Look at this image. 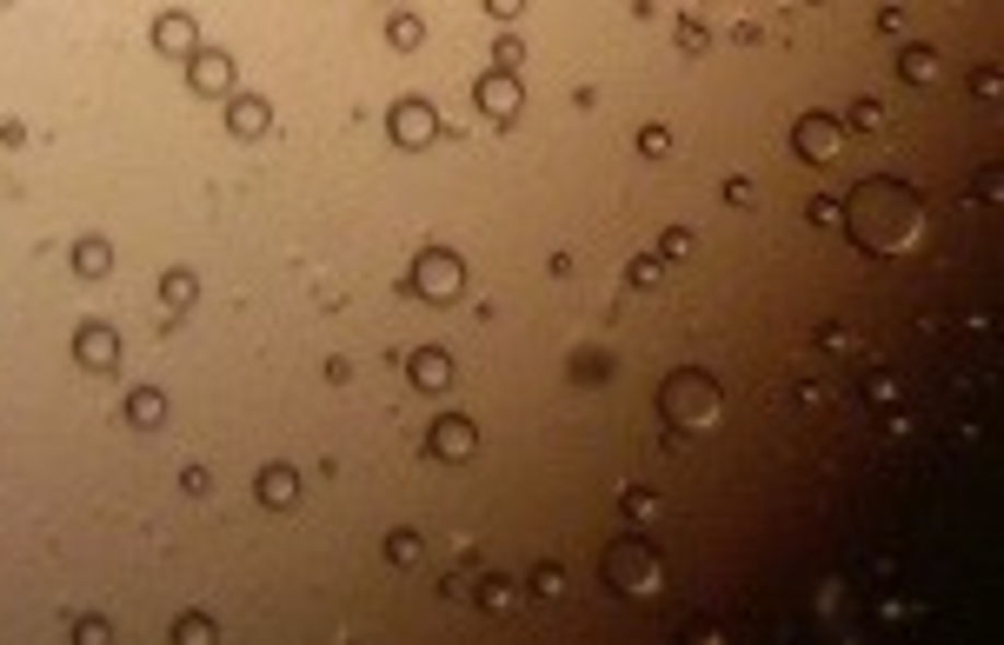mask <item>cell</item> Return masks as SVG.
<instances>
[{
  "instance_id": "4",
  "label": "cell",
  "mask_w": 1004,
  "mask_h": 645,
  "mask_svg": "<svg viewBox=\"0 0 1004 645\" xmlns=\"http://www.w3.org/2000/svg\"><path fill=\"white\" fill-rule=\"evenodd\" d=\"M386 133H393V146H427V140H440V114L427 101H399Z\"/></svg>"
},
{
  "instance_id": "25",
  "label": "cell",
  "mask_w": 1004,
  "mask_h": 645,
  "mask_svg": "<svg viewBox=\"0 0 1004 645\" xmlns=\"http://www.w3.org/2000/svg\"><path fill=\"white\" fill-rule=\"evenodd\" d=\"M559 586H565V573H559V566H539V573H533V593H546V599H552Z\"/></svg>"
},
{
  "instance_id": "20",
  "label": "cell",
  "mask_w": 1004,
  "mask_h": 645,
  "mask_svg": "<svg viewBox=\"0 0 1004 645\" xmlns=\"http://www.w3.org/2000/svg\"><path fill=\"white\" fill-rule=\"evenodd\" d=\"M513 599H519V593H513L506 579H486V586H479V606H486V612H513Z\"/></svg>"
},
{
  "instance_id": "24",
  "label": "cell",
  "mask_w": 1004,
  "mask_h": 645,
  "mask_svg": "<svg viewBox=\"0 0 1004 645\" xmlns=\"http://www.w3.org/2000/svg\"><path fill=\"white\" fill-rule=\"evenodd\" d=\"M626 273H632V286H658V280H665V267H658V260H632Z\"/></svg>"
},
{
  "instance_id": "16",
  "label": "cell",
  "mask_w": 1004,
  "mask_h": 645,
  "mask_svg": "<svg viewBox=\"0 0 1004 645\" xmlns=\"http://www.w3.org/2000/svg\"><path fill=\"white\" fill-rule=\"evenodd\" d=\"M73 267H80V273H87V280H101V273L114 267V254H107V239H80V247H73Z\"/></svg>"
},
{
  "instance_id": "9",
  "label": "cell",
  "mask_w": 1004,
  "mask_h": 645,
  "mask_svg": "<svg viewBox=\"0 0 1004 645\" xmlns=\"http://www.w3.org/2000/svg\"><path fill=\"white\" fill-rule=\"evenodd\" d=\"M472 446H479V433H472V420H440L433 426V459H472Z\"/></svg>"
},
{
  "instance_id": "7",
  "label": "cell",
  "mask_w": 1004,
  "mask_h": 645,
  "mask_svg": "<svg viewBox=\"0 0 1004 645\" xmlns=\"http://www.w3.org/2000/svg\"><path fill=\"white\" fill-rule=\"evenodd\" d=\"M73 360H80V366H94V373H107V366L120 360V340H114V327H101V319H87V327L73 333Z\"/></svg>"
},
{
  "instance_id": "10",
  "label": "cell",
  "mask_w": 1004,
  "mask_h": 645,
  "mask_svg": "<svg viewBox=\"0 0 1004 645\" xmlns=\"http://www.w3.org/2000/svg\"><path fill=\"white\" fill-rule=\"evenodd\" d=\"M226 127L240 133V140H260L273 120H267V101H254V94H240V101H226Z\"/></svg>"
},
{
  "instance_id": "27",
  "label": "cell",
  "mask_w": 1004,
  "mask_h": 645,
  "mask_svg": "<svg viewBox=\"0 0 1004 645\" xmlns=\"http://www.w3.org/2000/svg\"><path fill=\"white\" fill-rule=\"evenodd\" d=\"M519 8H526V0H486V14H499V21H513Z\"/></svg>"
},
{
  "instance_id": "26",
  "label": "cell",
  "mask_w": 1004,
  "mask_h": 645,
  "mask_svg": "<svg viewBox=\"0 0 1004 645\" xmlns=\"http://www.w3.org/2000/svg\"><path fill=\"white\" fill-rule=\"evenodd\" d=\"M174 638H213V625H207V619H180Z\"/></svg>"
},
{
  "instance_id": "8",
  "label": "cell",
  "mask_w": 1004,
  "mask_h": 645,
  "mask_svg": "<svg viewBox=\"0 0 1004 645\" xmlns=\"http://www.w3.org/2000/svg\"><path fill=\"white\" fill-rule=\"evenodd\" d=\"M187 60H194V67H187V73H194V94H226V87H233V60H226V54L207 47V54H187Z\"/></svg>"
},
{
  "instance_id": "23",
  "label": "cell",
  "mask_w": 1004,
  "mask_h": 645,
  "mask_svg": "<svg viewBox=\"0 0 1004 645\" xmlns=\"http://www.w3.org/2000/svg\"><path fill=\"white\" fill-rule=\"evenodd\" d=\"M492 60H499V67H506V73H513V67L526 60V47H519V40L506 34V40H492Z\"/></svg>"
},
{
  "instance_id": "11",
  "label": "cell",
  "mask_w": 1004,
  "mask_h": 645,
  "mask_svg": "<svg viewBox=\"0 0 1004 645\" xmlns=\"http://www.w3.org/2000/svg\"><path fill=\"white\" fill-rule=\"evenodd\" d=\"M453 379V360L440 353V347H420V353H412V386H420V392H440Z\"/></svg>"
},
{
  "instance_id": "18",
  "label": "cell",
  "mask_w": 1004,
  "mask_h": 645,
  "mask_svg": "<svg viewBox=\"0 0 1004 645\" xmlns=\"http://www.w3.org/2000/svg\"><path fill=\"white\" fill-rule=\"evenodd\" d=\"M194 293H200V286H194V273H180V267L160 280V300L174 306V313H187V306H194Z\"/></svg>"
},
{
  "instance_id": "6",
  "label": "cell",
  "mask_w": 1004,
  "mask_h": 645,
  "mask_svg": "<svg viewBox=\"0 0 1004 645\" xmlns=\"http://www.w3.org/2000/svg\"><path fill=\"white\" fill-rule=\"evenodd\" d=\"M479 107H486L492 120H513V114L526 107V94H519V73H506V67H492V73L479 80Z\"/></svg>"
},
{
  "instance_id": "13",
  "label": "cell",
  "mask_w": 1004,
  "mask_h": 645,
  "mask_svg": "<svg viewBox=\"0 0 1004 645\" xmlns=\"http://www.w3.org/2000/svg\"><path fill=\"white\" fill-rule=\"evenodd\" d=\"M260 500H267V506H293V500H300V472H293V466H267V472H260Z\"/></svg>"
},
{
  "instance_id": "14",
  "label": "cell",
  "mask_w": 1004,
  "mask_h": 645,
  "mask_svg": "<svg viewBox=\"0 0 1004 645\" xmlns=\"http://www.w3.org/2000/svg\"><path fill=\"white\" fill-rule=\"evenodd\" d=\"M898 73L911 80V87H932V80H938V54L932 47H904L898 54Z\"/></svg>"
},
{
  "instance_id": "12",
  "label": "cell",
  "mask_w": 1004,
  "mask_h": 645,
  "mask_svg": "<svg viewBox=\"0 0 1004 645\" xmlns=\"http://www.w3.org/2000/svg\"><path fill=\"white\" fill-rule=\"evenodd\" d=\"M153 47L160 54H194V21L187 14H160L153 21Z\"/></svg>"
},
{
  "instance_id": "17",
  "label": "cell",
  "mask_w": 1004,
  "mask_h": 645,
  "mask_svg": "<svg viewBox=\"0 0 1004 645\" xmlns=\"http://www.w3.org/2000/svg\"><path fill=\"white\" fill-rule=\"evenodd\" d=\"M386 40L412 54V47H420V40H427V21H420V14H393V21H386Z\"/></svg>"
},
{
  "instance_id": "5",
  "label": "cell",
  "mask_w": 1004,
  "mask_h": 645,
  "mask_svg": "<svg viewBox=\"0 0 1004 645\" xmlns=\"http://www.w3.org/2000/svg\"><path fill=\"white\" fill-rule=\"evenodd\" d=\"M839 140H845V127L831 120V114H798V127H792V146L805 160H831V153H839Z\"/></svg>"
},
{
  "instance_id": "1",
  "label": "cell",
  "mask_w": 1004,
  "mask_h": 645,
  "mask_svg": "<svg viewBox=\"0 0 1004 645\" xmlns=\"http://www.w3.org/2000/svg\"><path fill=\"white\" fill-rule=\"evenodd\" d=\"M412 293L420 300H459L466 293V260L459 254H446V247H427L420 260H412Z\"/></svg>"
},
{
  "instance_id": "2",
  "label": "cell",
  "mask_w": 1004,
  "mask_h": 645,
  "mask_svg": "<svg viewBox=\"0 0 1004 645\" xmlns=\"http://www.w3.org/2000/svg\"><path fill=\"white\" fill-rule=\"evenodd\" d=\"M606 579H612L619 593H652V579H658V552H652L645 539H619V546L606 552Z\"/></svg>"
},
{
  "instance_id": "22",
  "label": "cell",
  "mask_w": 1004,
  "mask_h": 645,
  "mask_svg": "<svg viewBox=\"0 0 1004 645\" xmlns=\"http://www.w3.org/2000/svg\"><path fill=\"white\" fill-rule=\"evenodd\" d=\"M658 254H665V260H686V254H692V233H686V226H673V233L658 239Z\"/></svg>"
},
{
  "instance_id": "3",
  "label": "cell",
  "mask_w": 1004,
  "mask_h": 645,
  "mask_svg": "<svg viewBox=\"0 0 1004 645\" xmlns=\"http://www.w3.org/2000/svg\"><path fill=\"white\" fill-rule=\"evenodd\" d=\"M658 407L673 413V420H692V426H705V420L719 413V392H712V379H705V373H679L673 386L658 392Z\"/></svg>"
},
{
  "instance_id": "15",
  "label": "cell",
  "mask_w": 1004,
  "mask_h": 645,
  "mask_svg": "<svg viewBox=\"0 0 1004 645\" xmlns=\"http://www.w3.org/2000/svg\"><path fill=\"white\" fill-rule=\"evenodd\" d=\"M127 420H133V426H140V433H153V426H160V420H166V399H160V392H153V386H140V392H133V399H127Z\"/></svg>"
},
{
  "instance_id": "19",
  "label": "cell",
  "mask_w": 1004,
  "mask_h": 645,
  "mask_svg": "<svg viewBox=\"0 0 1004 645\" xmlns=\"http://www.w3.org/2000/svg\"><path fill=\"white\" fill-rule=\"evenodd\" d=\"M420 552H427L420 532H393V539H386V559H393V566H420Z\"/></svg>"
},
{
  "instance_id": "21",
  "label": "cell",
  "mask_w": 1004,
  "mask_h": 645,
  "mask_svg": "<svg viewBox=\"0 0 1004 645\" xmlns=\"http://www.w3.org/2000/svg\"><path fill=\"white\" fill-rule=\"evenodd\" d=\"M639 153H645V160H665V153H673V133H665V127H645V133H639Z\"/></svg>"
}]
</instances>
